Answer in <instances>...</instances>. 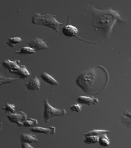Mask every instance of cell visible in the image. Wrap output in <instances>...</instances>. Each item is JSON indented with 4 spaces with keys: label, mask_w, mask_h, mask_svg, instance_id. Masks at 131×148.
Wrapping results in <instances>:
<instances>
[{
    "label": "cell",
    "mask_w": 131,
    "mask_h": 148,
    "mask_svg": "<svg viewBox=\"0 0 131 148\" xmlns=\"http://www.w3.org/2000/svg\"><path fill=\"white\" fill-rule=\"evenodd\" d=\"M100 146L102 147H107L110 144V141L109 138L106 135V134H104L99 136V143Z\"/></svg>",
    "instance_id": "cell-16"
},
{
    "label": "cell",
    "mask_w": 131,
    "mask_h": 148,
    "mask_svg": "<svg viewBox=\"0 0 131 148\" xmlns=\"http://www.w3.org/2000/svg\"><path fill=\"white\" fill-rule=\"evenodd\" d=\"M3 65L7 68L11 73L16 74L21 78H27L30 75L27 67L23 65H22L20 61L18 60L14 61L6 60L3 62Z\"/></svg>",
    "instance_id": "cell-4"
},
{
    "label": "cell",
    "mask_w": 131,
    "mask_h": 148,
    "mask_svg": "<svg viewBox=\"0 0 131 148\" xmlns=\"http://www.w3.org/2000/svg\"><path fill=\"white\" fill-rule=\"evenodd\" d=\"M21 142L27 143H33L38 142V140L36 136L33 135H29V134L22 133L20 135Z\"/></svg>",
    "instance_id": "cell-13"
},
{
    "label": "cell",
    "mask_w": 131,
    "mask_h": 148,
    "mask_svg": "<svg viewBox=\"0 0 131 148\" xmlns=\"http://www.w3.org/2000/svg\"><path fill=\"white\" fill-rule=\"evenodd\" d=\"M121 123L125 127L131 128V109H127L121 115Z\"/></svg>",
    "instance_id": "cell-9"
},
{
    "label": "cell",
    "mask_w": 131,
    "mask_h": 148,
    "mask_svg": "<svg viewBox=\"0 0 131 148\" xmlns=\"http://www.w3.org/2000/svg\"><path fill=\"white\" fill-rule=\"evenodd\" d=\"M31 22L33 24L48 27L50 29H53L56 32H59V27L60 25H63L62 23H60L57 21L55 16L53 14L42 15L39 13H36L31 18Z\"/></svg>",
    "instance_id": "cell-3"
},
{
    "label": "cell",
    "mask_w": 131,
    "mask_h": 148,
    "mask_svg": "<svg viewBox=\"0 0 131 148\" xmlns=\"http://www.w3.org/2000/svg\"><path fill=\"white\" fill-rule=\"evenodd\" d=\"M82 106L81 105L79 104H75L71 106L70 107V109L74 111V112H79L81 110Z\"/></svg>",
    "instance_id": "cell-23"
},
{
    "label": "cell",
    "mask_w": 131,
    "mask_h": 148,
    "mask_svg": "<svg viewBox=\"0 0 131 148\" xmlns=\"http://www.w3.org/2000/svg\"><path fill=\"white\" fill-rule=\"evenodd\" d=\"M36 52V51H35L33 49L31 48L29 46H27V47H23L19 51H16L14 53L18 54H33Z\"/></svg>",
    "instance_id": "cell-17"
},
{
    "label": "cell",
    "mask_w": 131,
    "mask_h": 148,
    "mask_svg": "<svg viewBox=\"0 0 131 148\" xmlns=\"http://www.w3.org/2000/svg\"><path fill=\"white\" fill-rule=\"evenodd\" d=\"M26 86L28 90L31 91H36L40 88V82L36 76H35L32 79L27 83Z\"/></svg>",
    "instance_id": "cell-12"
},
{
    "label": "cell",
    "mask_w": 131,
    "mask_h": 148,
    "mask_svg": "<svg viewBox=\"0 0 131 148\" xmlns=\"http://www.w3.org/2000/svg\"><path fill=\"white\" fill-rule=\"evenodd\" d=\"M21 148H35L31 146L29 143L21 142Z\"/></svg>",
    "instance_id": "cell-24"
},
{
    "label": "cell",
    "mask_w": 131,
    "mask_h": 148,
    "mask_svg": "<svg viewBox=\"0 0 131 148\" xmlns=\"http://www.w3.org/2000/svg\"><path fill=\"white\" fill-rule=\"evenodd\" d=\"M1 109L3 110H5L8 111V112H11L12 114V113H15L16 107L14 104L8 103L5 106H4V107L2 108Z\"/></svg>",
    "instance_id": "cell-22"
},
{
    "label": "cell",
    "mask_w": 131,
    "mask_h": 148,
    "mask_svg": "<svg viewBox=\"0 0 131 148\" xmlns=\"http://www.w3.org/2000/svg\"><path fill=\"white\" fill-rule=\"evenodd\" d=\"M30 130L32 132L44 134V135H53L55 132V128L54 127H50L48 128H43L40 127H35L30 128Z\"/></svg>",
    "instance_id": "cell-8"
},
{
    "label": "cell",
    "mask_w": 131,
    "mask_h": 148,
    "mask_svg": "<svg viewBox=\"0 0 131 148\" xmlns=\"http://www.w3.org/2000/svg\"><path fill=\"white\" fill-rule=\"evenodd\" d=\"M92 24L93 29L104 38H108L116 22H125L119 13L111 8L101 10L92 6Z\"/></svg>",
    "instance_id": "cell-1"
},
{
    "label": "cell",
    "mask_w": 131,
    "mask_h": 148,
    "mask_svg": "<svg viewBox=\"0 0 131 148\" xmlns=\"http://www.w3.org/2000/svg\"><path fill=\"white\" fill-rule=\"evenodd\" d=\"M102 71L100 69L91 68L84 71L76 78V85L86 92L93 93V90L96 89V84L100 82H105L106 80V72L100 75L99 72Z\"/></svg>",
    "instance_id": "cell-2"
},
{
    "label": "cell",
    "mask_w": 131,
    "mask_h": 148,
    "mask_svg": "<svg viewBox=\"0 0 131 148\" xmlns=\"http://www.w3.org/2000/svg\"><path fill=\"white\" fill-rule=\"evenodd\" d=\"M29 47L33 49L36 51H40L45 50L48 48V46L47 43L40 38H36L33 41L28 43Z\"/></svg>",
    "instance_id": "cell-7"
},
{
    "label": "cell",
    "mask_w": 131,
    "mask_h": 148,
    "mask_svg": "<svg viewBox=\"0 0 131 148\" xmlns=\"http://www.w3.org/2000/svg\"><path fill=\"white\" fill-rule=\"evenodd\" d=\"M22 40L20 38V37H12V38H10L8 39V41L7 42V45H8L11 47H14L17 44L22 42Z\"/></svg>",
    "instance_id": "cell-20"
},
{
    "label": "cell",
    "mask_w": 131,
    "mask_h": 148,
    "mask_svg": "<svg viewBox=\"0 0 131 148\" xmlns=\"http://www.w3.org/2000/svg\"><path fill=\"white\" fill-rule=\"evenodd\" d=\"M0 83L1 85H4L6 84V83H11L12 82H14L17 80V78H11V77H6L5 75H4V74L1 73V77H0Z\"/></svg>",
    "instance_id": "cell-19"
},
{
    "label": "cell",
    "mask_w": 131,
    "mask_h": 148,
    "mask_svg": "<svg viewBox=\"0 0 131 148\" xmlns=\"http://www.w3.org/2000/svg\"><path fill=\"white\" fill-rule=\"evenodd\" d=\"M7 117L10 122L17 124L18 126H23V122L27 120V115L25 113L19 111L17 113H12L8 114Z\"/></svg>",
    "instance_id": "cell-6"
},
{
    "label": "cell",
    "mask_w": 131,
    "mask_h": 148,
    "mask_svg": "<svg viewBox=\"0 0 131 148\" xmlns=\"http://www.w3.org/2000/svg\"><path fill=\"white\" fill-rule=\"evenodd\" d=\"M85 140H84V143L87 145L91 144H96V143H99V136H85Z\"/></svg>",
    "instance_id": "cell-18"
},
{
    "label": "cell",
    "mask_w": 131,
    "mask_h": 148,
    "mask_svg": "<svg viewBox=\"0 0 131 148\" xmlns=\"http://www.w3.org/2000/svg\"><path fill=\"white\" fill-rule=\"evenodd\" d=\"M44 120L46 123H48L50 119L53 117H63L67 114V111L65 109H57L53 108L51 106L48 99L44 100Z\"/></svg>",
    "instance_id": "cell-5"
},
{
    "label": "cell",
    "mask_w": 131,
    "mask_h": 148,
    "mask_svg": "<svg viewBox=\"0 0 131 148\" xmlns=\"http://www.w3.org/2000/svg\"><path fill=\"white\" fill-rule=\"evenodd\" d=\"M38 122V120L34 119H27L26 121L23 122V126L26 127H35L37 125Z\"/></svg>",
    "instance_id": "cell-21"
},
{
    "label": "cell",
    "mask_w": 131,
    "mask_h": 148,
    "mask_svg": "<svg viewBox=\"0 0 131 148\" xmlns=\"http://www.w3.org/2000/svg\"><path fill=\"white\" fill-rule=\"evenodd\" d=\"M78 30L77 28L72 25H68L65 26L62 29V33L64 35L67 36H74L78 34Z\"/></svg>",
    "instance_id": "cell-11"
},
{
    "label": "cell",
    "mask_w": 131,
    "mask_h": 148,
    "mask_svg": "<svg viewBox=\"0 0 131 148\" xmlns=\"http://www.w3.org/2000/svg\"><path fill=\"white\" fill-rule=\"evenodd\" d=\"M78 103L79 104H83L86 105L96 104L99 103V100L95 98H91L89 96H79L77 98Z\"/></svg>",
    "instance_id": "cell-10"
},
{
    "label": "cell",
    "mask_w": 131,
    "mask_h": 148,
    "mask_svg": "<svg viewBox=\"0 0 131 148\" xmlns=\"http://www.w3.org/2000/svg\"><path fill=\"white\" fill-rule=\"evenodd\" d=\"M108 133H110V131L106 130H93L89 132L86 134H83V135L85 136H100L102 135H104V134Z\"/></svg>",
    "instance_id": "cell-15"
},
{
    "label": "cell",
    "mask_w": 131,
    "mask_h": 148,
    "mask_svg": "<svg viewBox=\"0 0 131 148\" xmlns=\"http://www.w3.org/2000/svg\"><path fill=\"white\" fill-rule=\"evenodd\" d=\"M130 59H131V54H130Z\"/></svg>",
    "instance_id": "cell-25"
},
{
    "label": "cell",
    "mask_w": 131,
    "mask_h": 148,
    "mask_svg": "<svg viewBox=\"0 0 131 148\" xmlns=\"http://www.w3.org/2000/svg\"><path fill=\"white\" fill-rule=\"evenodd\" d=\"M41 77L44 82L49 83V84H50V85H59V82L57 80L54 79V78L52 76L49 75L48 73L43 72L41 74Z\"/></svg>",
    "instance_id": "cell-14"
}]
</instances>
